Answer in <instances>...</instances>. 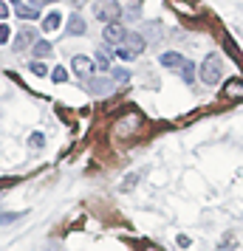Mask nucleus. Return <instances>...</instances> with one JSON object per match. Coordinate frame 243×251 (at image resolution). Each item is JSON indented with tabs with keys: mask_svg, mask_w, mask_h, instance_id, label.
I'll use <instances>...</instances> for the list:
<instances>
[{
	"mask_svg": "<svg viewBox=\"0 0 243 251\" xmlns=\"http://www.w3.org/2000/svg\"><path fill=\"white\" fill-rule=\"evenodd\" d=\"M162 65L170 68V71H175V74H181V79H184L187 85H195V62H189L187 57H181L178 51L162 54Z\"/></svg>",
	"mask_w": 243,
	"mask_h": 251,
	"instance_id": "1",
	"label": "nucleus"
},
{
	"mask_svg": "<svg viewBox=\"0 0 243 251\" xmlns=\"http://www.w3.org/2000/svg\"><path fill=\"white\" fill-rule=\"evenodd\" d=\"M144 46H147V40L141 34H128L125 40H122V46L116 48V54H119V59H125V62H130V59H136L144 51Z\"/></svg>",
	"mask_w": 243,
	"mask_h": 251,
	"instance_id": "2",
	"label": "nucleus"
},
{
	"mask_svg": "<svg viewBox=\"0 0 243 251\" xmlns=\"http://www.w3.org/2000/svg\"><path fill=\"white\" fill-rule=\"evenodd\" d=\"M220 74H223V59H220L218 54H209V57L201 62V79L207 82V85H218Z\"/></svg>",
	"mask_w": 243,
	"mask_h": 251,
	"instance_id": "3",
	"label": "nucleus"
},
{
	"mask_svg": "<svg viewBox=\"0 0 243 251\" xmlns=\"http://www.w3.org/2000/svg\"><path fill=\"white\" fill-rule=\"evenodd\" d=\"M93 14H96V20H102V23H119V17H122V6L116 3V0H99L96 6H93Z\"/></svg>",
	"mask_w": 243,
	"mask_h": 251,
	"instance_id": "4",
	"label": "nucleus"
},
{
	"mask_svg": "<svg viewBox=\"0 0 243 251\" xmlns=\"http://www.w3.org/2000/svg\"><path fill=\"white\" fill-rule=\"evenodd\" d=\"M141 127V116L139 113H128V116H122L119 122H116V136H133L136 130Z\"/></svg>",
	"mask_w": 243,
	"mask_h": 251,
	"instance_id": "5",
	"label": "nucleus"
},
{
	"mask_svg": "<svg viewBox=\"0 0 243 251\" xmlns=\"http://www.w3.org/2000/svg\"><path fill=\"white\" fill-rule=\"evenodd\" d=\"M128 37V31H125V25L122 23H110V25H105V34L102 40L108 43V46H122V40Z\"/></svg>",
	"mask_w": 243,
	"mask_h": 251,
	"instance_id": "6",
	"label": "nucleus"
},
{
	"mask_svg": "<svg viewBox=\"0 0 243 251\" xmlns=\"http://www.w3.org/2000/svg\"><path fill=\"white\" fill-rule=\"evenodd\" d=\"M71 68H74V74H77L80 79H91V74H93V68H96V65H93L85 54H77V57H74V62H71Z\"/></svg>",
	"mask_w": 243,
	"mask_h": 251,
	"instance_id": "7",
	"label": "nucleus"
},
{
	"mask_svg": "<svg viewBox=\"0 0 243 251\" xmlns=\"http://www.w3.org/2000/svg\"><path fill=\"white\" fill-rule=\"evenodd\" d=\"M37 43V31L34 28H20L17 34H14V51H26V48H31Z\"/></svg>",
	"mask_w": 243,
	"mask_h": 251,
	"instance_id": "8",
	"label": "nucleus"
},
{
	"mask_svg": "<svg viewBox=\"0 0 243 251\" xmlns=\"http://www.w3.org/2000/svg\"><path fill=\"white\" fill-rule=\"evenodd\" d=\"M65 34H71V37L88 34V23L82 20L80 14H71V17H68V25H65Z\"/></svg>",
	"mask_w": 243,
	"mask_h": 251,
	"instance_id": "9",
	"label": "nucleus"
},
{
	"mask_svg": "<svg viewBox=\"0 0 243 251\" xmlns=\"http://www.w3.org/2000/svg\"><path fill=\"white\" fill-rule=\"evenodd\" d=\"M88 91H91L93 96H102V93H110V91H113V82L105 79V76H102V79H91V82H88Z\"/></svg>",
	"mask_w": 243,
	"mask_h": 251,
	"instance_id": "10",
	"label": "nucleus"
},
{
	"mask_svg": "<svg viewBox=\"0 0 243 251\" xmlns=\"http://www.w3.org/2000/svg\"><path fill=\"white\" fill-rule=\"evenodd\" d=\"M93 65H96L99 71H110V65H113V54L102 46L99 51H96V62H93Z\"/></svg>",
	"mask_w": 243,
	"mask_h": 251,
	"instance_id": "11",
	"label": "nucleus"
},
{
	"mask_svg": "<svg viewBox=\"0 0 243 251\" xmlns=\"http://www.w3.org/2000/svg\"><path fill=\"white\" fill-rule=\"evenodd\" d=\"M59 23H62V14L59 12H48L46 17H43V31H57Z\"/></svg>",
	"mask_w": 243,
	"mask_h": 251,
	"instance_id": "12",
	"label": "nucleus"
},
{
	"mask_svg": "<svg viewBox=\"0 0 243 251\" xmlns=\"http://www.w3.org/2000/svg\"><path fill=\"white\" fill-rule=\"evenodd\" d=\"M14 14L23 17V20H34V17H40V9H37V6H23V3H20V6H14Z\"/></svg>",
	"mask_w": 243,
	"mask_h": 251,
	"instance_id": "13",
	"label": "nucleus"
},
{
	"mask_svg": "<svg viewBox=\"0 0 243 251\" xmlns=\"http://www.w3.org/2000/svg\"><path fill=\"white\" fill-rule=\"evenodd\" d=\"M223 93L229 96V99H238V96H243V82H238V79H232L226 88H223Z\"/></svg>",
	"mask_w": 243,
	"mask_h": 251,
	"instance_id": "14",
	"label": "nucleus"
},
{
	"mask_svg": "<svg viewBox=\"0 0 243 251\" xmlns=\"http://www.w3.org/2000/svg\"><path fill=\"white\" fill-rule=\"evenodd\" d=\"M31 48H34V57H48L51 54V43L48 40H37Z\"/></svg>",
	"mask_w": 243,
	"mask_h": 251,
	"instance_id": "15",
	"label": "nucleus"
},
{
	"mask_svg": "<svg viewBox=\"0 0 243 251\" xmlns=\"http://www.w3.org/2000/svg\"><path fill=\"white\" fill-rule=\"evenodd\" d=\"M139 17H141V0H130L128 20H139Z\"/></svg>",
	"mask_w": 243,
	"mask_h": 251,
	"instance_id": "16",
	"label": "nucleus"
},
{
	"mask_svg": "<svg viewBox=\"0 0 243 251\" xmlns=\"http://www.w3.org/2000/svg\"><path fill=\"white\" fill-rule=\"evenodd\" d=\"M51 79L57 82V85H62V82H68V71H65V68H59V65H57V68L51 71Z\"/></svg>",
	"mask_w": 243,
	"mask_h": 251,
	"instance_id": "17",
	"label": "nucleus"
},
{
	"mask_svg": "<svg viewBox=\"0 0 243 251\" xmlns=\"http://www.w3.org/2000/svg\"><path fill=\"white\" fill-rule=\"evenodd\" d=\"M43 144H46V136H43V133H31V136H28V147L40 150Z\"/></svg>",
	"mask_w": 243,
	"mask_h": 251,
	"instance_id": "18",
	"label": "nucleus"
},
{
	"mask_svg": "<svg viewBox=\"0 0 243 251\" xmlns=\"http://www.w3.org/2000/svg\"><path fill=\"white\" fill-rule=\"evenodd\" d=\"M28 71H31V74H37V76H46V74H48V68L43 65V62H37V59L28 65Z\"/></svg>",
	"mask_w": 243,
	"mask_h": 251,
	"instance_id": "19",
	"label": "nucleus"
},
{
	"mask_svg": "<svg viewBox=\"0 0 243 251\" xmlns=\"http://www.w3.org/2000/svg\"><path fill=\"white\" fill-rule=\"evenodd\" d=\"M113 79H116V82H130V71L116 68V71H113Z\"/></svg>",
	"mask_w": 243,
	"mask_h": 251,
	"instance_id": "20",
	"label": "nucleus"
},
{
	"mask_svg": "<svg viewBox=\"0 0 243 251\" xmlns=\"http://www.w3.org/2000/svg\"><path fill=\"white\" fill-rule=\"evenodd\" d=\"M17 217H23V212H6V215H0V223H14V220H17Z\"/></svg>",
	"mask_w": 243,
	"mask_h": 251,
	"instance_id": "21",
	"label": "nucleus"
},
{
	"mask_svg": "<svg viewBox=\"0 0 243 251\" xmlns=\"http://www.w3.org/2000/svg\"><path fill=\"white\" fill-rule=\"evenodd\" d=\"M136 181H139L136 175H130V178H125V181H122V192H128V189H133V186H136Z\"/></svg>",
	"mask_w": 243,
	"mask_h": 251,
	"instance_id": "22",
	"label": "nucleus"
},
{
	"mask_svg": "<svg viewBox=\"0 0 243 251\" xmlns=\"http://www.w3.org/2000/svg\"><path fill=\"white\" fill-rule=\"evenodd\" d=\"M175 243H178V249H189V246H192L187 234H178V237H175Z\"/></svg>",
	"mask_w": 243,
	"mask_h": 251,
	"instance_id": "23",
	"label": "nucleus"
},
{
	"mask_svg": "<svg viewBox=\"0 0 243 251\" xmlns=\"http://www.w3.org/2000/svg\"><path fill=\"white\" fill-rule=\"evenodd\" d=\"M9 37H12V31H9V25H6V23H0V43H6Z\"/></svg>",
	"mask_w": 243,
	"mask_h": 251,
	"instance_id": "24",
	"label": "nucleus"
},
{
	"mask_svg": "<svg viewBox=\"0 0 243 251\" xmlns=\"http://www.w3.org/2000/svg\"><path fill=\"white\" fill-rule=\"evenodd\" d=\"M6 17H9V3L0 0V20H6Z\"/></svg>",
	"mask_w": 243,
	"mask_h": 251,
	"instance_id": "25",
	"label": "nucleus"
},
{
	"mask_svg": "<svg viewBox=\"0 0 243 251\" xmlns=\"http://www.w3.org/2000/svg\"><path fill=\"white\" fill-rule=\"evenodd\" d=\"M223 249H226V251L235 249V237H232V234H226V240H223Z\"/></svg>",
	"mask_w": 243,
	"mask_h": 251,
	"instance_id": "26",
	"label": "nucleus"
},
{
	"mask_svg": "<svg viewBox=\"0 0 243 251\" xmlns=\"http://www.w3.org/2000/svg\"><path fill=\"white\" fill-rule=\"evenodd\" d=\"M43 3H54V0H31V6H37V9H40Z\"/></svg>",
	"mask_w": 243,
	"mask_h": 251,
	"instance_id": "27",
	"label": "nucleus"
},
{
	"mask_svg": "<svg viewBox=\"0 0 243 251\" xmlns=\"http://www.w3.org/2000/svg\"><path fill=\"white\" fill-rule=\"evenodd\" d=\"M71 3H74V6H82V3H88V0H71Z\"/></svg>",
	"mask_w": 243,
	"mask_h": 251,
	"instance_id": "28",
	"label": "nucleus"
},
{
	"mask_svg": "<svg viewBox=\"0 0 243 251\" xmlns=\"http://www.w3.org/2000/svg\"><path fill=\"white\" fill-rule=\"evenodd\" d=\"M6 3H14V6H20V3H23V0H6Z\"/></svg>",
	"mask_w": 243,
	"mask_h": 251,
	"instance_id": "29",
	"label": "nucleus"
},
{
	"mask_svg": "<svg viewBox=\"0 0 243 251\" xmlns=\"http://www.w3.org/2000/svg\"><path fill=\"white\" fill-rule=\"evenodd\" d=\"M144 251H162V249H156V246H147V249H144Z\"/></svg>",
	"mask_w": 243,
	"mask_h": 251,
	"instance_id": "30",
	"label": "nucleus"
}]
</instances>
